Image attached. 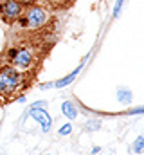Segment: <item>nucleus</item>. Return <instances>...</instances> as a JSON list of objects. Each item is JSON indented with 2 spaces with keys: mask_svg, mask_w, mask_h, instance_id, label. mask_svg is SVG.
Listing matches in <instances>:
<instances>
[{
  "mask_svg": "<svg viewBox=\"0 0 144 155\" xmlns=\"http://www.w3.org/2000/svg\"><path fill=\"white\" fill-rule=\"evenodd\" d=\"M24 87H25L24 72H18L11 65L0 69V97L2 99H11Z\"/></svg>",
  "mask_w": 144,
  "mask_h": 155,
  "instance_id": "1",
  "label": "nucleus"
},
{
  "mask_svg": "<svg viewBox=\"0 0 144 155\" xmlns=\"http://www.w3.org/2000/svg\"><path fill=\"white\" fill-rule=\"evenodd\" d=\"M7 58L11 61V67L18 72H27L36 65V51L29 45H18L9 49Z\"/></svg>",
  "mask_w": 144,
  "mask_h": 155,
  "instance_id": "2",
  "label": "nucleus"
},
{
  "mask_svg": "<svg viewBox=\"0 0 144 155\" xmlns=\"http://www.w3.org/2000/svg\"><path fill=\"white\" fill-rule=\"evenodd\" d=\"M20 24V27L27 29V31H38L41 27L47 25L49 22V13L45 7L41 5H29L27 9H24V13L20 15V18L16 20Z\"/></svg>",
  "mask_w": 144,
  "mask_h": 155,
  "instance_id": "3",
  "label": "nucleus"
},
{
  "mask_svg": "<svg viewBox=\"0 0 144 155\" xmlns=\"http://www.w3.org/2000/svg\"><path fill=\"white\" fill-rule=\"evenodd\" d=\"M24 13V5L18 0H4L0 2V18L7 24H13Z\"/></svg>",
  "mask_w": 144,
  "mask_h": 155,
  "instance_id": "4",
  "label": "nucleus"
},
{
  "mask_svg": "<svg viewBox=\"0 0 144 155\" xmlns=\"http://www.w3.org/2000/svg\"><path fill=\"white\" fill-rule=\"evenodd\" d=\"M29 116L38 121V124L41 126V132H43V134H47V132L52 128V119L47 114L45 108H31V107H29Z\"/></svg>",
  "mask_w": 144,
  "mask_h": 155,
  "instance_id": "5",
  "label": "nucleus"
},
{
  "mask_svg": "<svg viewBox=\"0 0 144 155\" xmlns=\"http://www.w3.org/2000/svg\"><path fill=\"white\" fill-rule=\"evenodd\" d=\"M79 71H81V65H79V67H76V69H74V72H70L69 76L61 78V79H58V81H54V83H52V87H56V88H63V87L70 85L72 81L76 79V76L79 74Z\"/></svg>",
  "mask_w": 144,
  "mask_h": 155,
  "instance_id": "6",
  "label": "nucleus"
},
{
  "mask_svg": "<svg viewBox=\"0 0 144 155\" xmlns=\"http://www.w3.org/2000/svg\"><path fill=\"white\" fill-rule=\"evenodd\" d=\"M61 110H63V116H67L69 119H76L77 117V107L72 101H63Z\"/></svg>",
  "mask_w": 144,
  "mask_h": 155,
  "instance_id": "7",
  "label": "nucleus"
},
{
  "mask_svg": "<svg viewBox=\"0 0 144 155\" xmlns=\"http://www.w3.org/2000/svg\"><path fill=\"white\" fill-rule=\"evenodd\" d=\"M117 99H119L121 103L128 105V103H132V92H130L128 88H119V90H117Z\"/></svg>",
  "mask_w": 144,
  "mask_h": 155,
  "instance_id": "8",
  "label": "nucleus"
},
{
  "mask_svg": "<svg viewBox=\"0 0 144 155\" xmlns=\"http://www.w3.org/2000/svg\"><path fill=\"white\" fill-rule=\"evenodd\" d=\"M132 150H133V153H142V150H144V137L142 135H139V137L135 139Z\"/></svg>",
  "mask_w": 144,
  "mask_h": 155,
  "instance_id": "9",
  "label": "nucleus"
},
{
  "mask_svg": "<svg viewBox=\"0 0 144 155\" xmlns=\"http://www.w3.org/2000/svg\"><path fill=\"white\" fill-rule=\"evenodd\" d=\"M99 128H101V121H97V119H92V121L85 123V130L87 132H94V130H99Z\"/></svg>",
  "mask_w": 144,
  "mask_h": 155,
  "instance_id": "10",
  "label": "nucleus"
},
{
  "mask_svg": "<svg viewBox=\"0 0 144 155\" xmlns=\"http://www.w3.org/2000/svg\"><path fill=\"white\" fill-rule=\"evenodd\" d=\"M58 134H60V135H70V134H72V124H70V123L63 124V126L58 130Z\"/></svg>",
  "mask_w": 144,
  "mask_h": 155,
  "instance_id": "11",
  "label": "nucleus"
},
{
  "mask_svg": "<svg viewBox=\"0 0 144 155\" xmlns=\"http://www.w3.org/2000/svg\"><path fill=\"white\" fill-rule=\"evenodd\" d=\"M123 4H124V0H115V5H113V16H119V13H121V9H123Z\"/></svg>",
  "mask_w": 144,
  "mask_h": 155,
  "instance_id": "12",
  "label": "nucleus"
},
{
  "mask_svg": "<svg viewBox=\"0 0 144 155\" xmlns=\"http://www.w3.org/2000/svg\"><path fill=\"white\" fill-rule=\"evenodd\" d=\"M31 108H47V101H36L31 105Z\"/></svg>",
  "mask_w": 144,
  "mask_h": 155,
  "instance_id": "13",
  "label": "nucleus"
},
{
  "mask_svg": "<svg viewBox=\"0 0 144 155\" xmlns=\"http://www.w3.org/2000/svg\"><path fill=\"white\" fill-rule=\"evenodd\" d=\"M18 2H20V4H22L24 7H29V5H34L38 0H18Z\"/></svg>",
  "mask_w": 144,
  "mask_h": 155,
  "instance_id": "14",
  "label": "nucleus"
},
{
  "mask_svg": "<svg viewBox=\"0 0 144 155\" xmlns=\"http://www.w3.org/2000/svg\"><path fill=\"white\" fill-rule=\"evenodd\" d=\"M51 87H52V83H43V85H40L41 90H47V88H51Z\"/></svg>",
  "mask_w": 144,
  "mask_h": 155,
  "instance_id": "15",
  "label": "nucleus"
},
{
  "mask_svg": "<svg viewBox=\"0 0 144 155\" xmlns=\"http://www.w3.org/2000/svg\"><path fill=\"white\" fill-rule=\"evenodd\" d=\"M47 2H51V4H61V2H65V0H47Z\"/></svg>",
  "mask_w": 144,
  "mask_h": 155,
  "instance_id": "16",
  "label": "nucleus"
},
{
  "mask_svg": "<svg viewBox=\"0 0 144 155\" xmlns=\"http://www.w3.org/2000/svg\"><path fill=\"white\" fill-rule=\"evenodd\" d=\"M92 153H94V155L99 153V146H94V148H92Z\"/></svg>",
  "mask_w": 144,
  "mask_h": 155,
  "instance_id": "17",
  "label": "nucleus"
},
{
  "mask_svg": "<svg viewBox=\"0 0 144 155\" xmlns=\"http://www.w3.org/2000/svg\"><path fill=\"white\" fill-rule=\"evenodd\" d=\"M16 101H18V103H25V97H24V96H20V97H18Z\"/></svg>",
  "mask_w": 144,
  "mask_h": 155,
  "instance_id": "18",
  "label": "nucleus"
},
{
  "mask_svg": "<svg viewBox=\"0 0 144 155\" xmlns=\"http://www.w3.org/2000/svg\"><path fill=\"white\" fill-rule=\"evenodd\" d=\"M43 155H51V153H43Z\"/></svg>",
  "mask_w": 144,
  "mask_h": 155,
  "instance_id": "19",
  "label": "nucleus"
}]
</instances>
